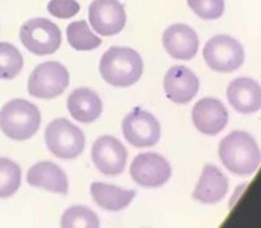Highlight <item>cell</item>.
Here are the masks:
<instances>
[{
    "mask_svg": "<svg viewBox=\"0 0 261 228\" xmlns=\"http://www.w3.org/2000/svg\"><path fill=\"white\" fill-rule=\"evenodd\" d=\"M218 154L223 166L235 175H252L260 164V150L251 134L235 130L220 142Z\"/></svg>",
    "mask_w": 261,
    "mask_h": 228,
    "instance_id": "6da1fadb",
    "label": "cell"
},
{
    "mask_svg": "<svg viewBox=\"0 0 261 228\" xmlns=\"http://www.w3.org/2000/svg\"><path fill=\"white\" fill-rule=\"evenodd\" d=\"M144 63L140 53L128 47H111L103 53L99 72L107 83L116 88H127L140 80Z\"/></svg>",
    "mask_w": 261,
    "mask_h": 228,
    "instance_id": "7a4b0ae2",
    "label": "cell"
},
{
    "mask_svg": "<svg viewBox=\"0 0 261 228\" xmlns=\"http://www.w3.org/2000/svg\"><path fill=\"white\" fill-rule=\"evenodd\" d=\"M41 125V112L36 104L25 99H12L0 111V129L16 141L29 139Z\"/></svg>",
    "mask_w": 261,
    "mask_h": 228,
    "instance_id": "3957f363",
    "label": "cell"
},
{
    "mask_svg": "<svg viewBox=\"0 0 261 228\" xmlns=\"http://www.w3.org/2000/svg\"><path fill=\"white\" fill-rule=\"evenodd\" d=\"M48 150L60 159H74L85 149V136L67 119H55L45 130Z\"/></svg>",
    "mask_w": 261,
    "mask_h": 228,
    "instance_id": "277c9868",
    "label": "cell"
},
{
    "mask_svg": "<svg viewBox=\"0 0 261 228\" xmlns=\"http://www.w3.org/2000/svg\"><path fill=\"white\" fill-rule=\"evenodd\" d=\"M21 43L37 56L50 55L60 47L62 33L57 24L47 18H32L20 29Z\"/></svg>",
    "mask_w": 261,
    "mask_h": 228,
    "instance_id": "5b68a950",
    "label": "cell"
},
{
    "mask_svg": "<svg viewBox=\"0 0 261 228\" xmlns=\"http://www.w3.org/2000/svg\"><path fill=\"white\" fill-rule=\"evenodd\" d=\"M202 55L209 68L221 73L237 71L244 62L243 46L237 39L225 34L209 39Z\"/></svg>",
    "mask_w": 261,
    "mask_h": 228,
    "instance_id": "8992f818",
    "label": "cell"
},
{
    "mask_svg": "<svg viewBox=\"0 0 261 228\" xmlns=\"http://www.w3.org/2000/svg\"><path fill=\"white\" fill-rule=\"evenodd\" d=\"M69 83V73L58 62H46L36 67L28 81L29 94L36 98L51 99L63 94Z\"/></svg>",
    "mask_w": 261,
    "mask_h": 228,
    "instance_id": "52a82bcc",
    "label": "cell"
},
{
    "mask_svg": "<svg viewBox=\"0 0 261 228\" xmlns=\"http://www.w3.org/2000/svg\"><path fill=\"white\" fill-rule=\"evenodd\" d=\"M122 129L125 139L135 148H150L160 141V123L150 112L141 108H135L125 116Z\"/></svg>",
    "mask_w": 261,
    "mask_h": 228,
    "instance_id": "ba28073f",
    "label": "cell"
},
{
    "mask_svg": "<svg viewBox=\"0 0 261 228\" xmlns=\"http://www.w3.org/2000/svg\"><path fill=\"white\" fill-rule=\"evenodd\" d=\"M129 172L132 179L141 187L158 188L171 178V166L162 155L143 153L135 158Z\"/></svg>",
    "mask_w": 261,
    "mask_h": 228,
    "instance_id": "9c48e42d",
    "label": "cell"
},
{
    "mask_svg": "<svg viewBox=\"0 0 261 228\" xmlns=\"http://www.w3.org/2000/svg\"><path fill=\"white\" fill-rule=\"evenodd\" d=\"M127 149L115 137L102 136L93 144V163L103 175L115 176L122 174L127 164Z\"/></svg>",
    "mask_w": 261,
    "mask_h": 228,
    "instance_id": "30bf717a",
    "label": "cell"
},
{
    "mask_svg": "<svg viewBox=\"0 0 261 228\" xmlns=\"http://www.w3.org/2000/svg\"><path fill=\"white\" fill-rule=\"evenodd\" d=\"M89 21L95 33L110 37L122 32L127 16L118 0H94L89 7Z\"/></svg>",
    "mask_w": 261,
    "mask_h": 228,
    "instance_id": "8fae6325",
    "label": "cell"
},
{
    "mask_svg": "<svg viewBox=\"0 0 261 228\" xmlns=\"http://www.w3.org/2000/svg\"><path fill=\"white\" fill-rule=\"evenodd\" d=\"M192 120L199 132L208 136H216L227 125L228 112L218 99L204 98L193 106Z\"/></svg>",
    "mask_w": 261,
    "mask_h": 228,
    "instance_id": "7c38bea8",
    "label": "cell"
},
{
    "mask_svg": "<svg viewBox=\"0 0 261 228\" xmlns=\"http://www.w3.org/2000/svg\"><path fill=\"white\" fill-rule=\"evenodd\" d=\"M163 88L170 101L178 104H186L196 97L200 89V81L187 67L176 65L167 71L163 80Z\"/></svg>",
    "mask_w": 261,
    "mask_h": 228,
    "instance_id": "4fadbf2b",
    "label": "cell"
},
{
    "mask_svg": "<svg viewBox=\"0 0 261 228\" xmlns=\"http://www.w3.org/2000/svg\"><path fill=\"white\" fill-rule=\"evenodd\" d=\"M162 43L170 56L178 60H191L199 51V37L195 30L184 24H175L163 33Z\"/></svg>",
    "mask_w": 261,
    "mask_h": 228,
    "instance_id": "5bb4252c",
    "label": "cell"
},
{
    "mask_svg": "<svg viewBox=\"0 0 261 228\" xmlns=\"http://www.w3.org/2000/svg\"><path fill=\"white\" fill-rule=\"evenodd\" d=\"M227 99L238 112H257L261 108V88L257 81L252 78H237L228 85Z\"/></svg>",
    "mask_w": 261,
    "mask_h": 228,
    "instance_id": "9a60e30c",
    "label": "cell"
},
{
    "mask_svg": "<svg viewBox=\"0 0 261 228\" xmlns=\"http://www.w3.org/2000/svg\"><path fill=\"white\" fill-rule=\"evenodd\" d=\"M27 179L32 187L59 194L68 193V179L65 172L53 162H39L34 164L28 171Z\"/></svg>",
    "mask_w": 261,
    "mask_h": 228,
    "instance_id": "2e32d148",
    "label": "cell"
},
{
    "mask_svg": "<svg viewBox=\"0 0 261 228\" xmlns=\"http://www.w3.org/2000/svg\"><path fill=\"white\" fill-rule=\"evenodd\" d=\"M227 189L228 180L225 174L213 164H206L192 195L196 201L202 204H217L223 200Z\"/></svg>",
    "mask_w": 261,
    "mask_h": 228,
    "instance_id": "e0dca14e",
    "label": "cell"
},
{
    "mask_svg": "<svg viewBox=\"0 0 261 228\" xmlns=\"http://www.w3.org/2000/svg\"><path fill=\"white\" fill-rule=\"evenodd\" d=\"M69 113L80 123H93L103 111L101 98L94 90L80 88L69 94L67 101Z\"/></svg>",
    "mask_w": 261,
    "mask_h": 228,
    "instance_id": "ac0fdd59",
    "label": "cell"
},
{
    "mask_svg": "<svg viewBox=\"0 0 261 228\" xmlns=\"http://www.w3.org/2000/svg\"><path fill=\"white\" fill-rule=\"evenodd\" d=\"M90 193L95 204L109 211L123 210L136 195L135 190L123 189L116 185L103 183H93L90 185Z\"/></svg>",
    "mask_w": 261,
    "mask_h": 228,
    "instance_id": "d6986e66",
    "label": "cell"
},
{
    "mask_svg": "<svg viewBox=\"0 0 261 228\" xmlns=\"http://www.w3.org/2000/svg\"><path fill=\"white\" fill-rule=\"evenodd\" d=\"M67 39L68 43L77 51H90L99 47L101 38L97 37L89 29L88 22L84 20L74 21L67 27Z\"/></svg>",
    "mask_w": 261,
    "mask_h": 228,
    "instance_id": "ffe728a7",
    "label": "cell"
},
{
    "mask_svg": "<svg viewBox=\"0 0 261 228\" xmlns=\"http://www.w3.org/2000/svg\"><path fill=\"white\" fill-rule=\"evenodd\" d=\"M24 59L20 51L11 43L0 42V78H15L22 69Z\"/></svg>",
    "mask_w": 261,
    "mask_h": 228,
    "instance_id": "44dd1931",
    "label": "cell"
},
{
    "mask_svg": "<svg viewBox=\"0 0 261 228\" xmlns=\"http://www.w3.org/2000/svg\"><path fill=\"white\" fill-rule=\"evenodd\" d=\"M21 185V168L13 160L0 158V198L15 194Z\"/></svg>",
    "mask_w": 261,
    "mask_h": 228,
    "instance_id": "7402d4cb",
    "label": "cell"
},
{
    "mask_svg": "<svg viewBox=\"0 0 261 228\" xmlns=\"http://www.w3.org/2000/svg\"><path fill=\"white\" fill-rule=\"evenodd\" d=\"M62 227L64 228H97L99 227V219L97 214L88 206H72L67 209L62 216Z\"/></svg>",
    "mask_w": 261,
    "mask_h": 228,
    "instance_id": "603a6c76",
    "label": "cell"
},
{
    "mask_svg": "<svg viewBox=\"0 0 261 228\" xmlns=\"http://www.w3.org/2000/svg\"><path fill=\"white\" fill-rule=\"evenodd\" d=\"M187 3L202 20H217L225 11V0H187Z\"/></svg>",
    "mask_w": 261,
    "mask_h": 228,
    "instance_id": "cb8c5ba5",
    "label": "cell"
},
{
    "mask_svg": "<svg viewBox=\"0 0 261 228\" xmlns=\"http://www.w3.org/2000/svg\"><path fill=\"white\" fill-rule=\"evenodd\" d=\"M47 11L57 18H71L79 13L80 4L76 0H51Z\"/></svg>",
    "mask_w": 261,
    "mask_h": 228,
    "instance_id": "d4e9b609",
    "label": "cell"
}]
</instances>
